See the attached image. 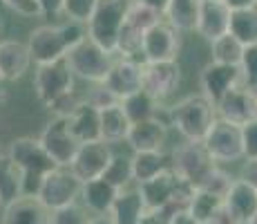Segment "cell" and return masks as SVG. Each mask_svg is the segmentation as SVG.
<instances>
[{
  "mask_svg": "<svg viewBox=\"0 0 257 224\" xmlns=\"http://www.w3.org/2000/svg\"><path fill=\"white\" fill-rule=\"evenodd\" d=\"M146 213V204L141 200L139 188H123L118 191L114 204H112L107 215L114 220V224H139L141 215Z\"/></svg>",
  "mask_w": 257,
  "mask_h": 224,
  "instance_id": "d4e9b609",
  "label": "cell"
},
{
  "mask_svg": "<svg viewBox=\"0 0 257 224\" xmlns=\"http://www.w3.org/2000/svg\"><path fill=\"white\" fill-rule=\"evenodd\" d=\"M199 83H201V94H204L208 101L217 103L233 88L241 86V69L210 61L208 65H204V69H201Z\"/></svg>",
  "mask_w": 257,
  "mask_h": 224,
  "instance_id": "9a60e30c",
  "label": "cell"
},
{
  "mask_svg": "<svg viewBox=\"0 0 257 224\" xmlns=\"http://www.w3.org/2000/svg\"><path fill=\"white\" fill-rule=\"evenodd\" d=\"M175 213L177 211H172V208H146L139 224H170V217Z\"/></svg>",
  "mask_w": 257,
  "mask_h": 224,
  "instance_id": "7bdbcfd3",
  "label": "cell"
},
{
  "mask_svg": "<svg viewBox=\"0 0 257 224\" xmlns=\"http://www.w3.org/2000/svg\"><path fill=\"white\" fill-rule=\"evenodd\" d=\"M157 106H159V103L148 97L143 90L121 101V108H123V112H125V117L130 119V123H141V121H148V119H155Z\"/></svg>",
  "mask_w": 257,
  "mask_h": 224,
  "instance_id": "d6a6232c",
  "label": "cell"
},
{
  "mask_svg": "<svg viewBox=\"0 0 257 224\" xmlns=\"http://www.w3.org/2000/svg\"><path fill=\"white\" fill-rule=\"evenodd\" d=\"M215 110L217 119H224L237 128H244L257 121V94L244 86H237L215 103Z\"/></svg>",
  "mask_w": 257,
  "mask_h": 224,
  "instance_id": "4fadbf2b",
  "label": "cell"
},
{
  "mask_svg": "<svg viewBox=\"0 0 257 224\" xmlns=\"http://www.w3.org/2000/svg\"><path fill=\"white\" fill-rule=\"evenodd\" d=\"M92 213L83 204H70L52 213V224H90Z\"/></svg>",
  "mask_w": 257,
  "mask_h": 224,
  "instance_id": "8d00e7d4",
  "label": "cell"
},
{
  "mask_svg": "<svg viewBox=\"0 0 257 224\" xmlns=\"http://www.w3.org/2000/svg\"><path fill=\"white\" fill-rule=\"evenodd\" d=\"M130 128H132V123L125 117V112H123L121 103L101 112V141H105V143L125 141Z\"/></svg>",
  "mask_w": 257,
  "mask_h": 224,
  "instance_id": "4316f807",
  "label": "cell"
},
{
  "mask_svg": "<svg viewBox=\"0 0 257 224\" xmlns=\"http://www.w3.org/2000/svg\"><path fill=\"white\" fill-rule=\"evenodd\" d=\"M186 211L190 213V215L195 217L199 224H206V222H210L212 217L219 215V213L224 211V200L217 197V195H212V193H208V191L197 188Z\"/></svg>",
  "mask_w": 257,
  "mask_h": 224,
  "instance_id": "f546056e",
  "label": "cell"
},
{
  "mask_svg": "<svg viewBox=\"0 0 257 224\" xmlns=\"http://www.w3.org/2000/svg\"><path fill=\"white\" fill-rule=\"evenodd\" d=\"M233 182L235 179L228 175V173H224V171H219V168H215V171L208 175V179H206L204 184H201V191H208L212 193V195H217V197H221L224 200L226 195H228V191H230V186H233Z\"/></svg>",
  "mask_w": 257,
  "mask_h": 224,
  "instance_id": "f35d334b",
  "label": "cell"
},
{
  "mask_svg": "<svg viewBox=\"0 0 257 224\" xmlns=\"http://www.w3.org/2000/svg\"><path fill=\"white\" fill-rule=\"evenodd\" d=\"M168 139V126L159 117L141 123H132L125 143L135 153H161Z\"/></svg>",
  "mask_w": 257,
  "mask_h": 224,
  "instance_id": "d6986e66",
  "label": "cell"
},
{
  "mask_svg": "<svg viewBox=\"0 0 257 224\" xmlns=\"http://www.w3.org/2000/svg\"><path fill=\"white\" fill-rule=\"evenodd\" d=\"M3 208H5V206H3V202H0V215H3Z\"/></svg>",
  "mask_w": 257,
  "mask_h": 224,
  "instance_id": "f5cc1de1",
  "label": "cell"
},
{
  "mask_svg": "<svg viewBox=\"0 0 257 224\" xmlns=\"http://www.w3.org/2000/svg\"><path fill=\"white\" fill-rule=\"evenodd\" d=\"M181 86V65L177 61L143 63L141 90L157 103L172 97Z\"/></svg>",
  "mask_w": 257,
  "mask_h": 224,
  "instance_id": "7c38bea8",
  "label": "cell"
},
{
  "mask_svg": "<svg viewBox=\"0 0 257 224\" xmlns=\"http://www.w3.org/2000/svg\"><path fill=\"white\" fill-rule=\"evenodd\" d=\"M90 224H114V220L110 215H92Z\"/></svg>",
  "mask_w": 257,
  "mask_h": 224,
  "instance_id": "f907efd6",
  "label": "cell"
},
{
  "mask_svg": "<svg viewBox=\"0 0 257 224\" xmlns=\"http://www.w3.org/2000/svg\"><path fill=\"white\" fill-rule=\"evenodd\" d=\"M87 103H90L92 108H96L98 112H103V110H107V108H114L118 106V99L114 97V94L110 92V90L105 88V83H96V88L90 90V94H87V99H85Z\"/></svg>",
  "mask_w": 257,
  "mask_h": 224,
  "instance_id": "ab89813d",
  "label": "cell"
},
{
  "mask_svg": "<svg viewBox=\"0 0 257 224\" xmlns=\"http://www.w3.org/2000/svg\"><path fill=\"white\" fill-rule=\"evenodd\" d=\"M9 159L16 164L21 171V197H36L45 179L56 164L49 159V155L43 151L38 139L34 137H18L9 143L7 151Z\"/></svg>",
  "mask_w": 257,
  "mask_h": 224,
  "instance_id": "7a4b0ae2",
  "label": "cell"
},
{
  "mask_svg": "<svg viewBox=\"0 0 257 224\" xmlns=\"http://www.w3.org/2000/svg\"><path fill=\"white\" fill-rule=\"evenodd\" d=\"M230 9L221 0H201L199 5V18H197V29L204 41H217L230 29Z\"/></svg>",
  "mask_w": 257,
  "mask_h": 224,
  "instance_id": "e0dca14e",
  "label": "cell"
},
{
  "mask_svg": "<svg viewBox=\"0 0 257 224\" xmlns=\"http://www.w3.org/2000/svg\"><path fill=\"white\" fill-rule=\"evenodd\" d=\"M241 146L244 159H257V121L241 128Z\"/></svg>",
  "mask_w": 257,
  "mask_h": 224,
  "instance_id": "60d3db41",
  "label": "cell"
},
{
  "mask_svg": "<svg viewBox=\"0 0 257 224\" xmlns=\"http://www.w3.org/2000/svg\"><path fill=\"white\" fill-rule=\"evenodd\" d=\"M248 224H257V213H255V215H253V220H250Z\"/></svg>",
  "mask_w": 257,
  "mask_h": 224,
  "instance_id": "816d5d0a",
  "label": "cell"
},
{
  "mask_svg": "<svg viewBox=\"0 0 257 224\" xmlns=\"http://www.w3.org/2000/svg\"><path fill=\"white\" fill-rule=\"evenodd\" d=\"M132 159V177L137 184H143L168 168L164 153H135Z\"/></svg>",
  "mask_w": 257,
  "mask_h": 224,
  "instance_id": "4dcf8cb0",
  "label": "cell"
},
{
  "mask_svg": "<svg viewBox=\"0 0 257 224\" xmlns=\"http://www.w3.org/2000/svg\"><path fill=\"white\" fill-rule=\"evenodd\" d=\"M67 126L78 143L101 141V112L87 101H81L78 108L67 117Z\"/></svg>",
  "mask_w": 257,
  "mask_h": 224,
  "instance_id": "603a6c76",
  "label": "cell"
},
{
  "mask_svg": "<svg viewBox=\"0 0 257 224\" xmlns=\"http://www.w3.org/2000/svg\"><path fill=\"white\" fill-rule=\"evenodd\" d=\"M215 121V103L208 101L204 94H188L170 108V126L186 141H204Z\"/></svg>",
  "mask_w": 257,
  "mask_h": 224,
  "instance_id": "3957f363",
  "label": "cell"
},
{
  "mask_svg": "<svg viewBox=\"0 0 257 224\" xmlns=\"http://www.w3.org/2000/svg\"><path fill=\"white\" fill-rule=\"evenodd\" d=\"M206 224H239V222H237L235 217L230 215V213H228V211H226V208H224V211H221L219 215H215V217H212L210 222H206Z\"/></svg>",
  "mask_w": 257,
  "mask_h": 224,
  "instance_id": "681fc988",
  "label": "cell"
},
{
  "mask_svg": "<svg viewBox=\"0 0 257 224\" xmlns=\"http://www.w3.org/2000/svg\"><path fill=\"white\" fill-rule=\"evenodd\" d=\"M224 208L239 224H248L257 213V188L241 179H235L228 195L224 197Z\"/></svg>",
  "mask_w": 257,
  "mask_h": 224,
  "instance_id": "7402d4cb",
  "label": "cell"
},
{
  "mask_svg": "<svg viewBox=\"0 0 257 224\" xmlns=\"http://www.w3.org/2000/svg\"><path fill=\"white\" fill-rule=\"evenodd\" d=\"M107 184H112L114 188L118 191H123V188H127L132 182H135V177H132V159L130 157H123V155H114L110 162V166H107L105 175H103Z\"/></svg>",
  "mask_w": 257,
  "mask_h": 224,
  "instance_id": "836d02e7",
  "label": "cell"
},
{
  "mask_svg": "<svg viewBox=\"0 0 257 224\" xmlns=\"http://www.w3.org/2000/svg\"><path fill=\"white\" fill-rule=\"evenodd\" d=\"M228 34L239 41L244 47L257 45V7L253 9H239L230 14V29Z\"/></svg>",
  "mask_w": 257,
  "mask_h": 224,
  "instance_id": "83f0119b",
  "label": "cell"
},
{
  "mask_svg": "<svg viewBox=\"0 0 257 224\" xmlns=\"http://www.w3.org/2000/svg\"><path fill=\"white\" fill-rule=\"evenodd\" d=\"M118 195V188L107 184L105 179H94V182L83 184L81 188V200L83 206L92 213V215H107Z\"/></svg>",
  "mask_w": 257,
  "mask_h": 224,
  "instance_id": "cb8c5ba5",
  "label": "cell"
},
{
  "mask_svg": "<svg viewBox=\"0 0 257 224\" xmlns=\"http://www.w3.org/2000/svg\"><path fill=\"white\" fill-rule=\"evenodd\" d=\"M170 224H199V222H197L188 211H177L175 215L170 217Z\"/></svg>",
  "mask_w": 257,
  "mask_h": 224,
  "instance_id": "c3c4849f",
  "label": "cell"
},
{
  "mask_svg": "<svg viewBox=\"0 0 257 224\" xmlns=\"http://www.w3.org/2000/svg\"><path fill=\"white\" fill-rule=\"evenodd\" d=\"M43 16H58L63 14V0H38Z\"/></svg>",
  "mask_w": 257,
  "mask_h": 224,
  "instance_id": "f6af8a7d",
  "label": "cell"
},
{
  "mask_svg": "<svg viewBox=\"0 0 257 224\" xmlns=\"http://www.w3.org/2000/svg\"><path fill=\"white\" fill-rule=\"evenodd\" d=\"M239 179L257 188V159H246L244 168H241V177Z\"/></svg>",
  "mask_w": 257,
  "mask_h": 224,
  "instance_id": "ee69618b",
  "label": "cell"
},
{
  "mask_svg": "<svg viewBox=\"0 0 257 224\" xmlns=\"http://www.w3.org/2000/svg\"><path fill=\"white\" fill-rule=\"evenodd\" d=\"M18 197H21V171L7 153H0V202L7 206Z\"/></svg>",
  "mask_w": 257,
  "mask_h": 224,
  "instance_id": "f1b7e54d",
  "label": "cell"
},
{
  "mask_svg": "<svg viewBox=\"0 0 257 224\" xmlns=\"http://www.w3.org/2000/svg\"><path fill=\"white\" fill-rule=\"evenodd\" d=\"M38 143L58 168H70L78 148H81V143L76 141V137L67 126V119L63 117H54L47 123L45 130L38 137Z\"/></svg>",
  "mask_w": 257,
  "mask_h": 224,
  "instance_id": "9c48e42d",
  "label": "cell"
},
{
  "mask_svg": "<svg viewBox=\"0 0 257 224\" xmlns=\"http://www.w3.org/2000/svg\"><path fill=\"white\" fill-rule=\"evenodd\" d=\"M81 188L83 184L74 177L70 168H54L49 175L43 179V186L38 191L36 200L47 208L49 213L65 208L70 204H76L81 200Z\"/></svg>",
  "mask_w": 257,
  "mask_h": 224,
  "instance_id": "ba28073f",
  "label": "cell"
},
{
  "mask_svg": "<svg viewBox=\"0 0 257 224\" xmlns=\"http://www.w3.org/2000/svg\"><path fill=\"white\" fill-rule=\"evenodd\" d=\"M137 3L146 5L148 9L157 12L159 16H166V9H168V5H170V0H137Z\"/></svg>",
  "mask_w": 257,
  "mask_h": 224,
  "instance_id": "bcb514c9",
  "label": "cell"
},
{
  "mask_svg": "<svg viewBox=\"0 0 257 224\" xmlns=\"http://www.w3.org/2000/svg\"><path fill=\"white\" fill-rule=\"evenodd\" d=\"M204 148L208 151L215 164H230L239 162L244 157V146H241V128L233 123L217 119L210 126L208 134L204 137Z\"/></svg>",
  "mask_w": 257,
  "mask_h": 224,
  "instance_id": "30bf717a",
  "label": "cell"
},
{
  "mask_svg": "<svg viewBox=\"0 0 257 224\" xmlns=\"http://www.w3.org/2000/svg\"><path fill=\"white\" fill-rule=\"evenodd\" d=\"M87 38L85 25L78 23H65V25H41V27L32 29L27 38L29 56L36 65H45V63L61 61L67 56V52Z\"/></svg>",
  "mask_w": 257,
  "mask_h": 224,
  "instance_id": "6da1fadb",
  "label": "cell"
},
{
  "mask_svg": "<svg viewBox=\"0 0 257 224\" xmlns=\"http://www.w3.org/2000/svg\"><path fill=\"white\" fill-rule=\"evenodd\" d=\"M0 29H3V16H0Z\"/></svg>",
  "mask_w": 257,
  "mask_h": 224,
  "instance_id": "db71d44e",
  "label": "cell"
},
{
  "mask_svg": "<svg viewBox=\"0 0 257 224\" xmlns=\"http://www.w3.org/2000/svg\"><path fill=\"white\" fill-rule=\"evenodd\" d=\"M215 168L217 164L212 162V157L208 155V151L201 141H186L172 153L170 171L195 188H199Z\"/></svg>",
  "mask_w": 257,
  "mask_h": 224,
  "instance_id": "52a82bcc",
  "label": "cell"
},
{
  "mask_svg": "<svg viewBox=\"0 0 257 224\" xmlns=\"http://www.w3.org/2000/svg\"><path fill=\"white\" fill-rule=\"evenodd\" d=\"M244 45H241L233 34H224L221 38L210 43V56L212 63H221V65H241V56H244Z\"/></svg>",
  "mask_w": 257,
  "mask_h": 224,
  "instance_id": "1f68e13d",
  "label": "cell"
},
{
  "mask_svg": "<svg viewBox=\"0 0 257 224\" xmlns=\"http://www.w3.org/2000/svg\"><path fill=\"white\" fill-rule=\"evenodd\" d=\"M34 92L38 101L52 110L56 103L74 94V74L65 58L38 65L34 72Z\"/></svg>",
  "mask_w": 257,
  "mask_h": 224,
  "instance_id": "5b68a950",
  "label": "cell"
},
{
  "mask_svg": "<svg viewBox=\"0 0 257 224\" xmlns=\"http://www.w3.org/2000/svg\"><path fill=\"white\" fill-rule=\"evenodd\" d=\"M127 7H130V0H98L96 12L85 25L87 38L101 49H105L107 54H116L118 34L125 23Z\"/></svg>",
  "mask_w": 257,
  "mask_h": 224,
  "instance_id": "277c9868",
  "label": "cell"
},
{
  "mask_svg": "<svg viewBox=\"0 0 257 224\" xmlns=\"http://www.w3.org/2000/svg\"><path fill=\"white\" fill-rule=\"evenodd\" d=\"M98 0H63V14L70 18V23L87 25L96 12Z\"/></svg>",
  "mask_w": 257,
  "mask_h": 224,
  "instance_id": "d590c367",
  "label": "cell"
},
{
  "mask_svg": "<svg viewBox=\"0 0 257 224\" xmlns=\"http://www.w3.org/2000/svg\"><path fill=\"white\" fill-rule=\"evenodd\" d=\"M112 157H114V153H112L110 143H105V141L81 143V148H78L76 157H74L70 171L74 173V177H76L81 184L94 182V179H101L105 175Z\"/></svg>",
  "mask_w": 257,
  "mask_h": 224,
  "instance_id": "5bb4252c",
  "label": "cell"
},
{
  "mask_svg": "<svg viewBox=\"0 0 257 224\" xmlns=\"http://www.w3.org/2000/svg\"><path fill=\"white\" fill-rule=\"evenodd\" d=\"M0 224H52V213L36 197H18L3 208Z\"/></svg>",
  "mask_w": 257,
  "mask_h": 224,
  "instance_id": "ffe728a7",
  "label": "cell"
},
{
  "mask_svg": "<svg viewBox=\"0 0 257 224\" xmlns=\"http://www.w3.org/2000/svg\"><path fill=\"white\" fill-rule=\"evenodd\" d=\"M179 49H181V34L175 27H170L166 21H159L157 25H152L143 34V45H141L143 63L177 61Z\"/></svg>",
  "mask_w": 257,
  "mask_h": 224,
  "instance_id": "8fae6325",
  "label": "cell"
},
{
  "mask_svg": "<svg viewBox=\"0 0 257 224\" xmlns=\"http://www.w3.org/2000/svg\"><path fill=\"white\" fill-rule=\"evenodd\" d=\"M141 72H143V63L132 61V58H118L112 65L110 74H107L105 88L114 94L118 101H123V99L141 92Z\"/></svg>",
  "mask_w": 257,
  "mask_h": 224,
  "instance_id": "2e32d148",
  "label": "cell"
},
{
  "mask_svg": "<svg viewBox=\"0 0 257 224\" xmlns=\"http://www.w3.org/2000/svg\"><path fill=\"white\" fill-rule=\"evenodd\" d=\"M241 86L253 90L257 94V45L244 49V56H241Z\"/></svg>",
  "mask_w": 257,
  "mask_h": 224,
  "instance_id": "74e56055",
  "label": "cell"
},
{
  "mask_svg": "<svg viewBox=\"0 0 257 224\" xmlns=\"http://www.w3.org/2000/svg\"><path fill=\"white\" fill-rule=\"evenodd\" d=\"M255 3H257V0H255Z\"/></svg>",
  "mask_w": 257,
  "mask_h": 224,
  "instance_id": "11a10c76",
  "label": "cell"
},
{
  "mask_svg": "<svg viewBox=\"0 0 257 224\" xmlns=\"http://www.w3.org/2000/svg\"><path fill=\"white\" fill-rule=\"evenodd\" d=\"M32 65L27 45L21 41H0V81H18Z\"/></svg>",
  "mask_w": 257,
  "mask_h": 224,
  "instance_id": "44dd1931",
  "label": "cell"
},
{
  "mask_svg": "<svg viewBox=\"0 0 257 224\" xmlns=\"http://www.w3.org/2000/svg\"><path fill=\"white\" fill-rule=\"evenodd\" d=\"M12 12L21 14L25 18H38L43 16L41 14V7H38V0H3Z\"/></svg>",
  "mask_w": 257,
  "mask_h": 224,
  "instance_id": "b9f144b4",
  "label": "cell"
},
{
  "mask_svg": "<svg viewBox=\"0 0 257 224\" xmlns=\"http://www.w3.org/2000/svg\"><path fill=\"white\" fill-rule=\"evenodd\" d=\"M199 5L201 0H170L166 9L168 25L175 27L177 32H195L197 18H199Z\"/></svg>",
  "mask_w": 257,
  "mask_h": 224,
  "instance_id": "484cf974",
  "label": "cell"
},
{
  "mask_svg": "<svg viewBox=\"0 0 257 224\" xmlns=\"http://www.w3.org/2000/svg\"><path fill=\"white\" fill-rule=\"evenodd\" d=\"M72 74L90 83H105L107 74L114 65V54H107L90 38H83L65 56Z\"/></svg>",
  "mask_w": 257,
  "mask_h": 224,
  "instance_id": "8992f818",
  "label": "cell"
},
{
  "mask_svg": "<svg viewBox=\"0 0 257 224\" xmlns=\"http://www.w3.org/2000/svg\"><path fill=\"white\" fill-rule=\"evenodd\" d=\"M177 186H179V177L170 171V166L148 182L137 184L146 208H172V197H175Z\"/></svg>",
  "mask_w": 257,
  "mask_h": 224,
  "instance_id": "ac0fdd59",
  "label": "cell"
},
{
  "mask_svg": "<svg viewBox=\"0 0 257 224\" xmlns=\"http://www.w3.org/2000/svg\"><path fill=\"white\" fill-rule=\"evenodd\" d=\"M221 3H224L230 12H239V9H253V7H257L255 0H221Z\"/></svg>",
  "mask_w": 257,
  "mask_h": 224,
  "instance_id": "7dc6e473",
  "label": "cell"
},
{
  "mask_svg": "<svg viewBox=\"0 0 257 224\" xmlns=\"http://www.w3.org/2000/svg\"><path fill=\"white\" fill-rule=\"evenodd\" d=\"M161 21V16L152 9H148L146 5L137 3V0H130V7H127V14H125V23L132 25V27L141 29V32H148L152 25H157Z\"/></svg>",
  "mask_w": 257,
  "mask_h": 224,
  "instance_id": "e575fe53",
  "label": "cell"
}]
</instances>
